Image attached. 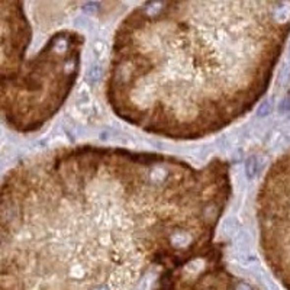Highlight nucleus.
<instances>
[{"label": "nucleus", "instance_id": "f03ea898", "mask_svg": "<svg viewBox=\"0 0 290 290\" xmlns=\"http://www.w3.org/2000/svg\"><path fill=\"white\" fill-rule=\"evenodd\" d=\"M290 33V1H148L116 28L106 99L175 141L210 137L264 96Z\"/></svg>", "mask_w": 290, "mask_h": 290}, {"label": "nucleus", "instance_id": "7ed1b4c3", "mask_svg": "<svg viewBox=\"0 0 290 290\" xmlns=\"http://www.w3.org/2000/svg\"><path fill=\"white\" fill-rule=\"evenodd\" d=\"M257 222L262 257L290 290V152L279 157L261 181Z\"/></svg>", "mask_w": 290, "mask_h": 290}, {"label": "nucleus", "instance_id": "f257e3e1", "mask_svg": "<svg viewBox=\"0 0 290 290\" xmlns=\"http://www.w3.org/2000/svg\"><path fill=\"white\" fill-rule=\"evenodd\" d=\"M230 164L115 146L51 149L0 186V290H134L222 247Z\"/></svg>", "mask_w": 290, "mask_h": 290}]
</instances>
